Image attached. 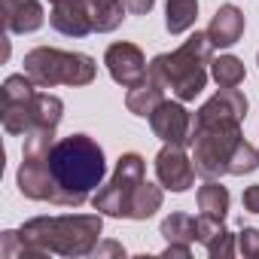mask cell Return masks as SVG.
<instances>
[{"label":"cell","mask_w":259,"mask_h":259,"mask_svg":"<svg viewBox=\"0 0 259 259\" xmlns=\"http://www.w3.org/2000/svg\"><path fill=\"white\" fill-rule=\"evenodd\" d=\"M0 7H4V28L10 34H34L46 22L40 0H0Z\"/></svg>","instance_id":"cell-12"},{"label":"cell","mask_w":259,"mask_h":259,"mask_svg":"<svg viewBox=\"0 0 259 259\" xmlns=\"http://www.w3.org/2000/svg\"><path fill=\"white\" fill-rule=\"evenodd\" d=\"M238 253L241 256H259V229H250V226H244L241 232H238Z\"/></svg>","instance_id":"cell-23"},{"label":"cell","mask_w":259,"mask_h":259,"mask_svg":"<svg viewBox=\"0 0 259 259\" xmlns=\"http://www.w3.org/2000/svg\"><path fill=\"white\" fill-rule=\"evenodd\" d=\"M207 37L213 49H229L244 37V13L238 7H220L207 25Z\"/></svg>","instance_id":"cell-13"},{"label":"cell","mask_w":259,"mask_h":259,"mask_svg":"<svg viewBox=\"0 0 259 259\" xmlns=\"http://www.w3.org/2000/svg\"><path fill=\"white\" fill-rule=\"evenodd\" d=\"M241 204H244V210H247V213H259V183H253V186H247V189H244Z\"/></svg>","instance_id":"cell-24"},{"label":"cell","mask_w":259,"mask_h":259,"mask_svg":"<svg viewBox=\"0 0 259 259\" xmlns=\"http://www.w3.org/2000/svg\"><path fill=\"white\" fill-rule=\"evenodd\" d=\"M162 238L168 244H177V247H192L195 241V220L189 213H171L162 220Z\"/></svg>","instance_id":"cell-18"},{"label":"cell","mask_w":259,"mask_h":259,"mask_svg":"<svg viewBox=\"0 0 259 259\" xmlns=\"http://www.w3.org/2000/svg\"><path fill=\"white\" fill-rule=\"evenodd\" d=\"M107 162L98 141L70 135L55 141V132H34L25 138L19 165V192L31 201L55 207H79L104 183Z\"/></svg>","instance_id":"cell-1"},{"label":"cell","mask_w":259,"mask_h":259,"mask_svg":"<svg viewBox=\"0 0 259 259\" xmlns=\"http://www.w3.org/2000/svg\"><path fill=\"white\" fill-rule=\"evenodd\" d=\"M25 73L40 85H89L98 76V64L85 52H64L55 46H37L25 55Z\"/></svg>","instance_id":"cell-6"},{"label":"cell","mask_w":259,"mask_h":259,"mask_svg":"<svg viewBox=\"0 0 259 259\" xmlns=\"http://www.w3.org/2000/svg\"><path fill=\"white\" fill-rule=\"evenodd\" d=\"M213 61V43L207 31H195L180 49L162 52L150 61V70L171 89L177 101H195L207 85V64Z\"/></svg>","instance_id":"cell-5"},{"label":"cell","mask_w":259,"mask_h":259,"mask_svg":"<svg viewBox=\"0 0 259 259\" xmlns=\"http://www.w3.org/2000/svg\"><path fill=\"white\" fill-rule=\"evenodd\" d=\"M104 213H61V217H34L19 232H4L0 256L25 259V256H92L101 244Z\"/></svg>","instance_id":"cell-2"},{"label":"cell","mask_w":259,"mask_h":259,"mask_svg":"<svg viewBox=\"0 0 259 259\" xmlns=\"http://www.w3.org/2000/svg\"><path fill=\"white\" fill-rule=\"evenodd\" d=\"M162 101H165V82L153 70H147V76L138 85H132V89H128V95H125V107L132 110L135 116H144V119H150V113Z\"/></svg>","instance_id":"cell-14"},{"label":"cell","mask_w":259,"mask_h":259,"mask_svg":"<svg viewBox=\"0 0 259 259\" xmlns=\"http://www.w3.org/2000/svg\"><path fill=\"white\" fill-rule=\"evenodd\" d=\"M128 7L122 0H89V16H92V28L95 34H110L122 25Z\"/></svg>","instance_id":"cell-15"},{"label":"cell","mask_w":259,"mask_h":259,"mask_svg":"<svg viewBox=\"0 0 259 259\" xmlns=\"http://www.w3.org/2000/svg\"><path fill=\"white\" fill-rule=\"evenodd\" d=\"M104 64H107L113 82H119L122 89L138 85V82L147 76V70H150V64H147L141 46H135V43H113V46H107Z\"/></svg>","instance_id":"cell-9"},{"label":"cell","mask_w":259,"mask_h":259,"mask_svg":"<svg viewBox=\"0 0 259 259\" xmlns=\"http://www.w3.org/2000/svg\"><path fill=\"white\" fill-rule=\"evenodd\" d=\"M49 25L64 37H89L95 34L89 0H49Z\"/></svg>","instance_id":"cell-11"},{"label":"cell","mask_w":259,"mask_h":259,"mask_svg":"<svg viewBox=\"0 0 259 259\" xmlns=\"http://www.w3.org/2000/svg\"><path fill=\"white\" fill-rule=\"evenodd\" d=\"M256 168H259V150H253L247 141H241L238 150H235V156H232V168H229V174L244 177V174H253Z\"/></svg>","instance_id":"cell-21"},{"label":"cell","mask_w":259,"mask_h":259,"mask_svg":"<svg viewBox=\"0 0 259 259\" xmlns=\"http://www.w3.org/2000/svg\"><path fill=\"white\" fill-rule=\"evenodd\" d=\"M162 201H165L162 186H153V183H147V180H144V186H141V192H138V198H135L132 220H150V217L162 207Z\"/></svg>","instance_id":"cell-20"},{"label":"cell","mask_w":259,"mask_h":259,"mask_svg":"<svg viewBox=\"0 0 259 259\" xmlns=\"http://www.w3.org/2000/svg\"><path fill=\"white\" fill-rule=\"evenodd\" d=\"M198 19V0H168L165 7V28L171 37L186 34Z\"/></svg>","instance_id":"cell-16"},{"label":"cell","mask_w":259,"mask_h":259,"mask_svg":"<svg viewBox=\"0 0 259 259\" xmlns=\"http://www.w3.org/2000/svg\"><path fill=\"white\" fill-rule=\"evenodd\" d=\"M195 165L186 156V147H174L165 144L156 156V177L165 189L171 192H186L189 186H195Z\"/></svg>","instance_id":"cell-10"},{"label":"cell","mask_w":259,"mask_h":259,"mask_svg":"<svg viewBox=\"0 0 259 259\" xmlns=\"http://www.w3.org/2000/svg\"><path fill=\"white\" fill-rule=\"evenodd\" d=\"M165 256H183V259H189V256H192V247H177V244H168V247H165Z\"/></svg>","instance_id":"cell-27"},{"label":"cell","mask_w":259,"mask_h":259,"mask_svg":"<svg viewBox=\"0 0 259 259\" xmlns=\"http://www.w3.org/2000/svg\"><path fill=\"white\" fill-rule=\"evenodd\" d=\"M247 116V98L238 89H220L207 98L192 125V165L204 180H220L232 168V156L241 135V119Z\"/></svg>","instance_id":"cell-3"},{"label":"cell","mask_w":259,"mask_h":259,"mask_svg":"<svg viewBox=\"0 0 259 259\" xmlns=\"http://www.w3.org/2000/svg\"><path fill=\"white\" fill-rule=\"evenodd\" d=\"M92 256H125V250H122V244H116V241H107V244H98Z\"/></svg>","instance_id":"cell-26"},{"label":"cell","mask_w":259,"mask_h":259,"mask_svg":"<svg viewBox=\"0 0 259 259\" xmlns=\"http://www.w3.org/2000/svg\"><path fill=\"white\" fill-rule=\"evenodd\" d=\"M229 189L217 180H207L204 186H198V210L207 213V217H217V220H226L229 213Z\"/></svg>","instance_id":"cell-17"},{"label":"cell","mask_w":259,"mask_h":259,"mask_svg":"<svg viewBox=\"0 0 259 259\" xmlns=\"http://www.w3.org/2000/svg\"><path fill=\"white\" fill-rule=\"evenodd\" d=\"M40 85L28 73H13L4 79V132L7 135H34V132H55L61 116H64V101L37 92Z\"/></svg>","instance_id":"cell-4"},{"label":"cell","mask_w":259,"mask_h":259,"mask_svg":"<svg viewBox=\"0 0 259 259\" xmlns=\"http://www.w3.org/2000/svg\"><path fill=\"white\" fill-rule=\"evenodd\" d=\"M147 180V162L138 153H125L116 162V171L110 177V183L98 186L92 195V207L104 217H116V220H132L135 210V198L141 192Z\"/></svg>","instance_id":"cell-7"},{"label":"cell","mask_w":259,"mask_h":259,"mask_svg":"<svg viewBox=\"0 0 259 259\" xmlns=\"http://www.w3.org/2000/svg\"><path fill=\"white\" fill-rule=\"evenodd\" d=\"M256 64H259V55H256Z\"/></svg>","instance_id":"cell-28"},{"label":"cell","mask_w":259,"mask_h":259,"mask_svg":"<svg viewBox=\"0 0 259 259\" xmlns=\"http://www.w3.org/2000/svg\"><path fill=\"white\" fill-rule=\"evenodd\" d=\"M204 250H207V256H210V259H229V256H235V253H238V247H235V235H232L229 229H223V232H220L207 247H204Z\"/></svg>","instance_id":"cell-22"},{"label":"cell","mask_w":259,"mask_h":259,"mask_svg":"<svg viewBox=\"0 0 259 259\" xmlns=\"http://www.w3.org/2000/svg\"><path fill=\"white\" fill-rule=\"evenodd\" d=\"M122 4L128 7V13H132V16H147L153 10L156 0H122Z\"/></svg>","instance_id":"cell-25"},{"label":"cell","mask_w":259,"mask_h":259,"mask_svg":"<svg viewBox=\"0 0 259 259\" xmlns=\"http://www.w3.org/2000/svg\"><path fill=\"white\" fill-rule=\"evenodd\" d=\"M210 76L217 79L220 89H238V85L244 82L247 70H244V61H241V58H235V55H220V58L210 61Z\"/></svg>","instance_id":"cell-19"},{"label":"cell","mask_w":259,"mask_h":259,"mask_svg":"<svg viewBox=\"0 0 259 259\" xmlns=\"http://www.w3.org/2000/svg\"><path fill=\"white\" fill-rule=\"evenodd\" d=\"M192 125H195V116L183 107V101H168L165 98L150 113L153 135L165 144H174V147H192Z\"/></svg>","instance_id":"cell-8"}]
</instances>
